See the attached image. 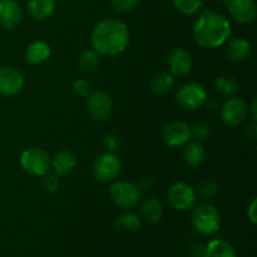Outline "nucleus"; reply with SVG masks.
I'll return each mask as SVG.
<instances>
[{
	"instance_id": "nucleus-1",
	"label": "nucleus",
	"mask_w": 257,
	"mask_h": 257,
	"mask_svg": "<svg viewBox=\"0 0 257 257\" xmlns=\"http://www.w3.org/2000/svg\"><path fill=\"white\" fill-rule=\"evenodd\" d=\"M90 43L93 49L100 55L114 57L127 49L130 30L122 20L107 18L98 23L92 30Z\"/></svg>"
},
{
	"instance_id": "nucleus-2",
	"label": "nucleus",
	"mask_w": 257,
	"mask_h": 257,
	"mask_svg": "<svg viewBox=\"0 0 257 257\" xmlns=\"http://www.w3.org/2000/svg\"><path fill=\"white\" fill-rule=\"evenodd\" d=\"M231 24L223 15L205 10L193 25V37L200 47L213 49L225 44L231 37Z\"/></svg>"
},
{
	"instance_id": "nucleus-3",
	"label": "nucleus",
	"mask_w": 257,
	"mask_h": 257,
	"mask_svg": "<svg viewBox=\"0 0 257 257\" xmlns=\"http://www.w3.org/2000/svg\"><path fill=\"white\" fill-rule=\"evenodd\" d=\"M191 220H192L195 230L201 235H215L220 230L221 216L217 208L213 205L205 203V205L198 206L193 211Z\"/></svg>"
},
{
	"instance_id": "nucleus-4",
	"label": "nucleus",
	"mask_w": 257,
	"mask_h": 257,
	"mask_svg": "<svg viewBox=\"0 0 257 257\" xmlns=\"http://www.w3.org/2000/svg\"><path fill=\"white\" fill-rule=\"evenodd\" d=\"M49 155L47 151L39 147H30L25 150L20 156V166L30 176L42 177L48 173L50 168Z\"/></svg>"
},
{
	"instance_id": "nucleus-5",
	"label": "nucleus",
	"mask_w": 257,
	"mask_h": 257,
	"mask_svg": "<svg viewBox=\"0 0 257 257\" xmlns=\"http://www.w3.org/2000/svg\"><path fill=\"white\" fill-rule=\"evenodd\" d=\"M109 196L115 206L122 210H131L140 203L142 192H141V188L135 183L119 181L110 186Z\"/></svg>"
},
{
	"instance_id": "nucleus-6",
	"label": "nucleus",
	"mask_w": 257,
	"mask_h": 257,
	"mask_svg": "<svg viewBox=\"0 0 257 257\" xmlns=\"http://www.w3.org/2000/svg\"><path fill=\"white\" fill-rule=\"evenodd\" d=\"M178 105L186 110H196L202 107L207 100L205 88L198 83H187L178 89L176 94Z\"/></svg>"
},
{
	"instance_id": "nucleus-7",
	"label": "nucleus",
	"mask_w": 257,
	"mask_h": 257,
	"mask_svg": "<svg viewBox=\"0 0 257 257\" xmlns=\"http://www.w3.org/2000/svg\"><path fill=\"white\" fill-rule=\"evenodd\" d=\"M170 205L177 211H188L195 206L197 195L192 186L185 182H176L167 192Z\"/></svg>"
},
{
	"instance_id": "nucleus-8",
	"label": "nucleus",
	"mask_w": 257,
	"mask_h": 257,
	"mask_svg": "<svg viewBox=\"0 0 257 257\" xmlns=\"http://www.w3.org/2000/svg\"><path fill=\"white\" fill-rule=\"evenodd\" d=\"M120 161L115 155L110 152L102 153L95 158L93 163V175L100 182H112L120 172Z\"/></svg>"
},
{
	"instance_id": "nucleus-9",
	"label": "nucleus",
	"mask_w": 257,
	"mask_h": 257,
	"mask_svg": "<svg viewBox=\"0 0 257 257\" xmlns=\"http://www.w3.org/2000/svg\"><path fill=\"white\" fill-rule=\"evenodd\" d=\"M248 107L241 98L232 97L226 100L221 107V119L228 127H237L247 118Z\"/></svg>"
},
{
	"instance_id": "nucleus-10",
	"label": "nucleus",
	"mask_w": 257,
	"mask_h": 257,
	"mask_svg": "<svg viewBox=\"0 0 257 257\" xmlns=\"http://www.w3.org/2000/svg\"><path fill=\"white\" fill-rule=\"evenodd\" d=\"M162 140L171 148L182 147L191 141V127L186 123L175 120L163 128Z\"/></svg>"
},
{
	"instance_id": "nucleus-11",
	"label": "nucleus",
	"mask_w": 257,
	"mask_h": 257,
	"mask_svg": "<svg viewBox=\"0 0 257 257\" xmlns=\"http://www.w3.org/2000/svg\"><path fill=\"white\" fill-rule=\"evenodd\" d=\"M24 87L22 73L13 67L0 68V95L14 97Z\"/></svg>"
},
{
	"instance_id": "nucleus-12",
	"label": "nucleus",
	"mask_w": 257,
	"mask_h": 257,
	"mask_svg": "<svg viewBox=\"0 0 257 257\" xmlns=\"http://www.w3.org/2000/svg\"><path fill=\"white\" fill-rule=\"evenodd\" d=\"M87 109L90 117L95 120H105L113 110V102L104 92H92L88 97Z\"/></svg>"
},
{
	"instance_id": "nucleus-13",
	"label": "nucleus",
	"mask_w": 257,
	"mask_h": 257,
	"mask_svg": "<svg viewBox=\"0 0 257 257\" xmlns=\"http://www.w3.org/2000/svg\"><path fill=\"white\" fill-rule=\"evenodd\" d=\"M227 7L232 19L238 24H250L256 19L257 8L253 0H231Z\"/></svg>"
},
{
	"instance_id": "nucleus-14",
	"label": "nucleus",
	"mask_w": 257,
	"mask_h": 257,
	"mask_svg": "<svg viewBox=\"0 0 257 257\" xmlns=\"http://www.w3.org/2000/svg\"><path fill=\"white\" fill-rule=\"evenodd\" d=\"M23 12L17 0H0V27L12 30L20 24Z\"/></svg>"
},
{
	"instance_id": "nucleus-15",
	"label": "nucleus",
	"mask_w": 257,
	"mask_h": 257,
	"mask_svg": "<svg viewBox=\"0 0 257 257\" xmlns=\"http://www.w3.org/2000/svg\"><path fill=\"white\" fill-rule=\"evenodd\" d=\"M168 67L173 75L185 77L192 70L193 60L187 50L182 48H175L168 55Z\"/></svg>"
},
{
	"instance_id": "nucleus-16",
	"label": "nucleus",
	"mask_w": 257,
	"mask_h": 257,
	"mask_svg": "<svg viewBox=\"0 0 257 257\" xmlns=\"http://www.w3.org/2000/svg\"><path fill=\"white\" fill-rule=\"evenodd\" d=\"M77 156L73 155L72 152H59L58 155L54 156V158L50 162V166L54 170V173L58 177L62 176H67L72 172L77 166Z\"/></svg>"
},
{
	"instance_id": "nucleus-17",
	"label": "nucleus",
	"mask_w": 257,
	"mask_h": 257,
	"mask_svg": "<svg viewBox=\"0 0 257 257\" xmlns=\"http://www.w3.org/2000/svg\"><path fill=\"white\" fill-rule=\"evenodd\" d=\"M52 55V49H50L49 44L43 40H37L33 42L29 47L27 48L25 52V59L30 63V64H42L45 60H48Z\"/></svg>"
},
{
	"instance_id": "nucleus-18",
	"label": "nucleus",
	"mask_w": 257,
	"mask_h": 257,
	"mask_svg": "<svg viewBox=\"0 0 257 257\" xmlns=\"http://www.w3.org/2000/svg\"><path fill=\"white\" fill-rule=\"evenodd\" d=\"M251 53V44L247 39L243 38H235L227 45L226 57L233 63L243 62Z\"/></svg>"
},
{
	"instance_id": "nucleus-19",
	"label": "nucleus",
	"mask_w": 257,
	"mask_h": 257,
	"mask_svg": "<svg viewBox=\"0 0 257 257\" xmlns=\"http://www.w3.org/2000/svg\"><path fill=\"white\" fill-rule=\"evenodd\" d=\"M141 215L147 222H160L163 216V206L161 201L156 197H148L141 203Z\"/></svg>"
},
{
	"instance_id": "nucleus-20",
	"label": "nucleus",
	"mask_w": 257,
	"mask_h": 257,
	"mask_svg": "<svg viewBox=\"0 0 257 257\" xmlns=\"http://www.w3.org/2000/svg\"><path fill=\"white\" fill-rule=\"evenodd\" d=\"M55 10V0H29L28 13L35 20H44L49 18Z\"/></svg>"
},
{
	"instance_id": "nucleus-21",
	"label": "nucleus",
	"mask_w": 257,
	"mask_h": 257,
	"mask_svg": "<svg viewBox=\"0 0 257 257\" xmlns=\"http://www.w3.org/2000/svg\"><path fill=\"white\" fill-rule=\"evenodd\" d=\"M202 257H236L235 248L222 238L210 241L203 248Z\"/></svg>"
},
{
	"instance_id": "nucleus-22",
	"label": "nucleus",
	"mask_w": 257,
	"mask_h": 257,
	"mask_svg": "<svg viewBox=\"0 0 257 257\" xmlns=\"http://www.w3.org/2000/svg\"><path fill=\"white\" fill-rule=\"evenodd\" d=\"M205 157L206 150L202 143L198 142V141L186 143L185 150H183V158H185V162L187 165L197 167L205 161Z\"/></svg>"
},
{
	"instance_id": "nucleus-23",
	"label": "nucleus",
	"mask_w": 257,
	"mask_h": 257,
	"mask_svg": "<svg viewBox=\"0 0 257 257\" xmlns=\"http://www.w3.org/2000/svg\"><path fill=\"white\" fill-rule=\"evenodd\" d=\"M100 63H102V58L99 53L95 52L94 49H90L80 54L78 59V67L84 73H94L100 67Z\"/></svg>"
},
{
	"instance_id": "nucleus-24",
	"label": "nucleus",
	"mask_w": 257,
	"mask_h": 257,
	"mask_svg": "<svg viewBox=\"0 0 257 257\" xmlns=\"http://www.w3.org/2000/svg\"><path fill=\"white\" fill-rule=\"evenodd\" d=\"M115 227L119 231H124V232H133V231H138L142 227V222L141 218L135 213H123L119 217L115 220L114 222Z\"/></svg>"
},
{
	"instance_id": "nucleus-25",
	"label": "nucleus",
	"mask_w": 257,
	"mask_h": 257,
	"mask_svg": "<svg viewBox=\"0 0 257 257\" xmlns=\"http://www.w3.org/2000/svg\"><path fill=\"white\" fill-rule=\"evenodd\" d=\"M216 89L226 97H232L237 93L238 83L233 75L222 74L216 79Z\"/></svg>"
},
{
	"instance_id": "nucleus-26",
	"label": "nucleus",
	"mask_w": 257,
	"mask_h": 257,
	"mask_svg": "<svg viewBox=\"0 0 257 257\" xmlns=\"http://www.w3.org/2000/svg\"><path fill=\"white\" fill-rule=\"evenodd\" d=\"M173 85H175V79L172 75L167 74V73H158L152 78V82H151L152 90L157 94H166V93L171 92Z\"/></svg>"
},
{
	"instance_id": "nucleus-27",
	"label": "nucleus",
	"mask_w": 257,
	"mask_h": 257,
	"mask_svg": "<svg viewBox=\"0 0 257 257\" xmlns=\"http://www.w3.org/2000/svg\"><path fill=\"white\" fill-rule=\"evenodd\" d=\"M173 5L180 13L185 15H193L203 7L202 0H173Z\"/></svg>"
},
{
	"instance_id": "nucleus-28",
	"label": "nucleus",
	"mask_w": 257,
	"mask_h": 257,
	"mask_svg": "<svg viewBox=\"0 0 257 257\" xmlns=\"http://www.w3.org/2000/svg\"><path fill=\"white\" fill-rule=\"evenodd\" d=\"M198 193L205 198H212L218 193V183L215 181H203L197 188Z\"/></svg>"
},
{
	"instance_id": "nucleus-29",
	"label": "nucleus",
	"mask_w": 257,
	"mask_h": 257,
	"mask_svg": "<svg viewBox=\"0 0 257 257\" xmlns=\"http://www.w3.org/2000/svg\"><path fill=\"white\" fill-rule=\"evenodd\" d=\"M210 136V125L206 123H196L193 127H191V138H195L198 142L207 140Z\"/></svg>"
},
{
	"instance_id": "nucleus-30",
	"label": "nucleus",
	"mask_w": 257,
	"mask_h": 257,
	"mask_svg": "<svg viewBox=\"0 0 257 257\" xmlns=\"http://www.w3.org/2000/svg\"><path fill=\"white\" fill-rule=\"evenodd\" d=\"M73 89H74V92L78 95H80L83 98H88L92 94V84L87 79H84V78H79V79L74 80V83H73Z\"/></svg>"
},
{
	"instance_id": "nucleus-31",
	"label": "nucleus",
	"mask_w": 257,
	"mask_h": 257,
	"mask_svg": "<svg viewBox=\"0 0 257 257\" xmlns=\"http://www.w3.org/2000/svg\"><path fill=\"white\" fill-rule=\"evenodd\" d=\"M43 177V188H44L47 192L49 193H54L57 192L58 188H59V180H58V176L55 175V173H45L44 176H42Z\"/></svg>"
},
{
	"instance_id": "nucleus-32",
	"label": "nucleus",
	"mask_w": 257,
	"mask_h": 257,
	"mask_svg": "<svg viewBox=\"0 0 257 257\" xmlns=\"http://www.w3.org/2000/svg\"><path fill=\"white\" fill-rule=\"evenodd\" d=\"M112 7L118 13H127L135 9L140 0H110Z\"/></svg>"
},
{
	"instance_id": "nucleus-33",
	"label": "nucleus",
	"mask_w": 257,
	"mask_h": 257,
	"mask_svg": "<svg viewBox=\"0 0 257 257\" xmlns=\"http://www.w3.org/2000/svg\"><path fill=\"white\" fill-rule=\"evenodd\" d=\"M120 140L115 135H108L105 137V146L109 148L110 151H117L119 148Z\"/></svg>"
},
{
	"instance_id": "nucleus-34",
	"label": "nucleus",
	"mask_w": 257,
	"mask_h": 257,
	"mask_svg": "<svg viewBox=\"0 0 257 257\" xmlns=\"http://www.w3.org/2000/svg\"><path fill=\"white\" fill-rule=\"evenodd\" d=\"M245 136L247 140L255 141L257 137V124L256 120H252L251 123H248L245 128Z\"/></svg>"
},
{
	"instance_id": "nucleus-35",
	"label": "nucleus",
	"mask_w": 257,
	"mask_h": 257,
	"mask_svg": "<svg viewBox=\"0 0 257 257\" xmlns=\"http://www.w3.org/2000/svg\"><path fill=\"white\" fill-rule=\"evenodd\" d=\"M256 211H257V201L252 200V202L250 203V206H248V208H247V217H248V220L253 223V225L257 222Z\"/></svg>"
},
{
	"instance_id": "nucleus-36",
	"label": "nucleus",
	"mask_w": 257,
	"mask_h": 257,
	"mask_svg": "<svg viewBox=\"0 0 257 257\" xmlns=\"http://www.w3.org/2000/svg\"><path fill=\"white\" fill-rule=\"evenodd\" d=\"M153 178L151 177H143L142 180H141V187L146 188V190H151L153 186Z\"/></svg>"
},
{
	"instance_id": "nucleus-37",
	"label": "nucleus",
	"mask_w": 257,
	"mask_h": 257,
	"mask_svg": "<svg viewBox=\"0 0 257 257\" xmlns=\"http://www.w3.org/2000/svg\"><path fill=\"white\" fill-rule=\"evenodd\" d=\"M256 108H257V100H256V98H253L252 102H251V112H252V120H256L257 119Z\"/></svg>"
},
{
	"instance_id": "nucleus-38",
	"label": "nucleus",
	"mask_w": 257,
	"mask_h": 257,
	"mask_svg": "<svg viewBox=\"0 0 257 257\" xmlns=\"http://www.w3.org/2000/svg\"><path fill=\"white\" fill-rule=\"evenodd\" d=\"M217 2H220V3H222V4H226V5H227L228 3L231 2V0H217Z\"/></svg>"
}]
</instances>
